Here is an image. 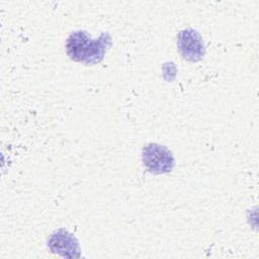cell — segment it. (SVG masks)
Listing matches in <instances>:
<instances>
[{"label":"cell","mask_w":259,"mask_h":259,"mask_svg":"<svg viewBox=\"0 0 259 259\" xmlns=\"http://www.w3.org/2000/svg\"><path fill=\"white\" fill-rule=\"evenodd\" d=\"M112 38L108 32H102L93 39L86 31L79 30L67 38L66 51L71 60L85 65H95L101 62L111 47Z\"/></svg>","instance_id":"6da1fadb"},{"label":"cell","mask_w":259,"mask_h":259,"mask_svg":"<svg viewBox=\"0 0 259 259\" xmlns=\"http://www.w3.org/2000/svg\"><path fill=\"white\" fill-rule=\"evenodd\" d=\"M142 160L146 169L154 174L168 173L175 164L172 153L166 147L153 143L144 147Z\"/></svg>","instance_id":"7a4b0ae2"},{"label":"cell","mask_w":259,"mask_h":259,"mask_svg":"<svg viewBox=\"0 0 259 259\" xmlns=\"http://www.w3.org/2000/svg\"><path fill=\"white\" fill-rule=\"evenodd\" d=\"M177 48L184 60L197 62L205 54L204 44L198 31L192 28L181 30L177 35Z\"/></svg>","instance_id":"3957f363"},{"label":"cell","mask_w":259,"mask_h":259,"mask_svg":"<svg viewBox=\"0 0 259 259\" xmlns=\"http://www.w3.org/2000/svg\"><path fill=\"white\" fill-rule=\"evenodd\" d=\"M48 247L53 253L61 257L79 258L81 256L78 240L65 229H59L51 235Z\"/></svg>","instance_id":"277c9868"}]
</instances>
